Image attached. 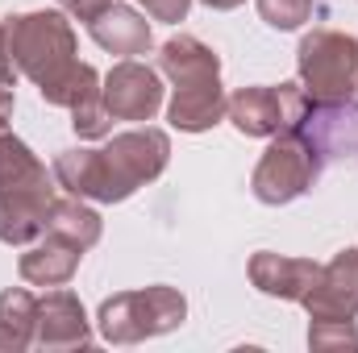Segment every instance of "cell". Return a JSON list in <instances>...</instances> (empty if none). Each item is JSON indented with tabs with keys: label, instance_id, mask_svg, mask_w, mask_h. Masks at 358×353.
<instances>
[{
	"label": "cell",
	"instance_id": "19",
	"mask_svg": "<svg viewBox=\"0 0 358 353\" xmlns=\"http://www.w3.org/2000/svg\"><path fill=\"white\" fill-rule=\"evenodd\" d=\"M255 4H259V17L267 21L271 29H279V33H292V29L308 25L313 13H317L313 0H255Z\"/></svg>",
	"mask_w": 358,
	"mask_h": 353
},
{
	"label": "cell",
	"instance_id": "10",
	"mask_svg": "<svg viewBox=\"0 0 358 353\" xmlns=\"http://www.w3.org/2000/svg\"><path fill=\"white\" fill-rule=\"evenodd\" d=\"M321 270L325 266L313 262V258H287V254H275V250H259L250 258V283L271 299L300 303L308 295V287L321 278Z\"/></svg>",
	"mask_w": 358,
	"mask_h": 353
},
{
	"label": "cell",
	"instance_id": "17",
	"mask_svg": "<svg viewBox=\"0 0 358 353\" xmlns=\"http://www.w3.org/2000/svg\"><path fill=\"white\" fill-rule=\"evenodd\" d=\"M0 329L13 337L17 353L34 350V329H38V295L29 287H8L0 291Z\"/></svg>",
	"mask_w": 358,
	"mask_h": 353
},
{
	"label": "cell",
	"instance_id": "21",
	"mask_svg": "<svg viewBox=\"0 0 358 353\" xmlns=\"http://www.w3.org/2000/svg\"><path fill=\"white\" fill-rule=\"evenodd\" d=\"M325 274H329L334 283H342L350 295H358V246H346L342 254H334V258L325 262Z\"/></svg>",
	"mask_w": 358,
	"mask_h": 353
},
{
	"label": "cell",
	"instance_id": "4",
	"mask_svg": "<svg viewBox=\"0 0 358 353\" xmlns=\"http://www.w3.org/2000/svg\"><path fill=\"white\" fill-rule=\"evenodd\" d=\"M296 71L313 104L321 108L350 104V96L358 91V33H342V29L304 33L296 50Z\"/></svg>",
	"mask_w": 358,
	"mask_h": 353
},
{
	"label": "cell",
	"instance_id": "3",
	"mask_svg": "<svg viewBox=\"0 0 358 353\" xmlns=\"http://www.w3.org/2000/svg\"><path fill=\"white\" fill-rule=\"evenodd\" d=\"M183 320H187V299L167 283H155L142 291H117L96 312V329L108 345H138V341L176 333Z\"/></svg>",
	"mask_w": 358,
	"mask_h": 353
},
{
	"label": "cell",
	"instance_id": "23",
	"mask_svg": "<svg viewBox=\"0 0 358 353\" xmlns=\"http://www.w3.org/2000/svg\"><path fill=\"white\" fill-rule=\"evenodd\" d=\"M59 4H63V13H71L76 21H84V25H88L92 17H100L113 0H59Z\"/></svg>",
	"mask_w": 358,
	"mask_h": 353
},
{
	"label": "cell",
	"instance_id": "26",
	"mask_svg": "<svg viewBox=\"0 0 358 353\" xmlns=\"http://www.w3.org/2000/svg\"><path fill=\"white\" fill-rule=\"evenodd\" d=\"M200 4H208V8H217V13H229V8H242L246 0H200Z\"/></svg>",
	"mask_w": 358,
	"mask_h": 353
},
{
	"label": "cell",
	"instance_id": "22",
	"mask_svg": "<svg viewBox=\"0 0 358 353\" xmlns=\"http://www.w3.org/2000/svg\"><path fill=\"white\" fill-rule=\"evenodd\" d=\"M138 4L150 13V21H163V25H179L192 8V0H138Z\"/></svg>",
	"mask_w": 358,
	"mask_h": 353
},
{
	"label": "cell",
	"instance_id": "25",
	"mask_svg": "<svg viewBox=\"0 0 358 353\" xmlns=\"http://www.w3.org/2000/svg\"><path fill=\"white\" fill-rule=\"evenodd\" d=\"M13 108H17L13 88H0V133H4V129H8V121H13Z\"/></svg>",
	"mask_w": 358,
	"mask_h": 353
},
{
	"label": "cell",
	"instance_id": "14",
	"mask_svg": "<svg viewBox=\"0 0 358 353\" xmlns=\"http://www.w3.org/2000/svg\"><path fill=\"white\" fill-rule=\"evenodd\" d=\"M159 71L171 84H192V80H204V75H221V54L213 46H204L200 38L179 33V38H167L159 46Z\"/></svg>",
	"mask_w": 358,
	"mask_h": 353
},
{
	"label": "cell",
	"instance_id": "7",
	"mask_svg": "<svg viewBox=\"0 0 358 353\" xmlns=\"http://www.w3.org/2000/svg\"><path fill=\"white\" fill-rule=\"evenodd\" d=\"M104 108L113 112V121H155V112L163 108V80L150 63L138 59H121L108 75H104Z\"/></svg>",
	"mask_w": 358,
	"mask_h": 353
},
{
	"label": "cell",
	"instance_id": "16",
	"mask_svg": "<svg viewBox=\"0 0 358 353\" xmlns=\"http://www.w3.org/2000/svg\"><path fill=\"white\" fill-rule=\"evenodd\" d=\"M46 233H59V237H67L71 246H80V250L88 254L92 246L100 241V233H104V220H100V212L92 208L88 200L67 195V200H55Z\"/></svg>",
	"mask_w": 358,
	"mask_h": 353
},
{
	"label": "cell",
	"instance_id": "1",
	"mask_svg": "<svg viewBox=\"0 0 358 353\" xmlns=\"http://www.w3.org/2000/svg\"><path fill=\"white\" fill-rule=\"evenodd\" d=\"M171 163V137L155 125L125 129L100 150H63L55 158V183L67 195L96 200V204H121L138 187L155 183Z\"/></svg>",
	"mask_w": 358,
	"mask_h": 353
},
{
	"label": "cell",
	"instance_id": "11",
	"mask_svg": "<svg viewBox=\"0 0 358 353\" xmlns=\"http://www.w3.org/2000/svg\"><path fill=\"white\" fill-rule=\"evenodd\" d=\"M88 33L92 42L117 59H138V54H150L155 46V33H150V21L134 8V4H108L100 17L88 21Z\"/></svg>",
	"mask_w": 358,
	"mask_h": 353
},
{
	"label": "cell",
	"instance_id": "15",
	"mask_svg": "<svg viewBox=\"0 0 358 353\" xmlns=\"http://www.w3.org/2000/svg\"><path fill=\"white\" fill-rule=\"evenodd\" d=\"M34 187H55V171H46V163L13 133H0V195L13 191H34Z\"/></svg>",
	"mask_w": 358,
	"mask_h": 353
},
{
	"label": "cell",
	"instance_id": "20",
	"mask_svg": "<svg viewBox=\"0 0 358 353\" xmlns=\"http://www.w3.org/2000/svg\"><path fill=\"white\" fill-rule=\"evenodd\" d=\"M308 350H358V324L355 320H308Z\"/></svg>",
	"mask_w": 358,
	"mask_h": 353
},
{
	"label": "cell",
	"instance_id": "5",
	"mask_svg": "<svg viewBox=\"0 0 358 353\" xmlns=\"http://www.w3.org/2000/svg\"><path fill=\"white\" fill-rule=\"evenodd\" d=\"M317 175H321V146L304 129H287V133H275L271 146L263 150L250 175V191L259 204L279 208V204L300 200L317 183Z\"/></svg>",
	"mask_w": 358,
	"mask_h": 353
},
{
	"label": "cell",
	"instance_id": "24",
	"mask_svg": "<svg viewBox=\"0 0 358 353\" xmlns=\"http://www.w3.org/2000/svg\"><path fill=\"white\" fill-rule=\"evenodd\" d=\"M17 80H21V71L8 63V54H4V42H0V88H17Z\"/></svg>",
	"mask_w": 358,
	"mask_h": 353
},
{
	"label": "cell",
	"instance_id": "6",
	"mask_svg": "<svg viewBox=\"0 0 358 353\" xmlns=\"http://www.w3.org/2000/svg\"><path fill=\"white\" fill-rule=\"evenodd\" d=\"M313 112V96L304 84H263V88H238L229 96L225 121L246 137H275L287 129H300Z\"/></svg>",
	"mask_w": 358,
	"mask_h": 353
},
{
	"label": "cell",
	"instance_id": "18",
	"mask_svg": "<svg viewBox=\"0 0 358 353\" xmlns=\"http://www.w3.org/2000/svg\"><path fill=\"white\" fill-rule=\"evenodd\" d=\"M300 303H304L308 320H358V295H350L342 283H334L325 270Z\"/></svg>",
	"mask_w": 358,
	"mask_h": 353
},
{
	"label": "cell",
	"instance_id": "2",
	"mask_svg": "<svg viewBox=\"0 0 358 353\" xmlns=\"http://www.w3.org/2000/svg\"><path fill=\"white\" fill-rule=\"evenodd\" d=\"M0 42L8 63L34 84L50 88L63 80L80 59H76V29L63 8H38V13H17L0 21Z\"/></svg>",
	"mask_w": 358,
	"mask_h": 353
},
{
	"label": "cell",
	"instance_id": "12",
	"mask_svg": "<svg viewBox=\"0 0 358 353\" xmlns=\"http://www.w3.org/2000/svg\"><path fill=\"white\" fill-rule=\"evenodd\" d=\"M55 187H34V191H13L0 195V241L4 246H34L46 225H50V208H55Z\"/></svg>",
	"mask_w": 358,
	"mask_h": 353
},
{
	"label": "cell",
	"instance_id": "8",
	"mask_svg": "<svg viewBox=\"0 0 358 353\" xmlns=\"http://www.w3.org/2000/svg\"><path fill=\"white\" fill-rule=\"evenodd\" d=\"M92 345V320L80 303L76 291L55 287L38 295V329H34V350L46 353H67V350H88Z\"/></svg>",
	"mask_w": 358,
	"mask_h": 353
},
{
	"label": "cell",
	"instance_id": "13",
	"mask_svg": "<svg viewBox=\"0 0 358 353\" xmlns=\"http://www.w3.org/2000/svg\"><path fill=\"white\" fill-rule=\"evenodd\" d=\"M80 258H84L80 246H71L59 233H42L34 246H25L17 270H21V278L29 287H67L76 278V270H80Z\"/></svg>",
	"mask_w": 358,
	"mask_h": 353
},
{
	"label": "cell",
	"instance_id": "9",
	"mask_svg": "<svg viewBox=\"0 0 358 353\" xmlns=\"http://www.w3.org/2000/svg\"><path fill=\"white\" fill-rule=\"evenodd\" d=\"M225 108H229V96L221 88V75H204V80L171 88L167 121L179 133H208L213 125L225 121Z\"/></svg>",
	"mask_w": 358,
	"mask_h": 353
}]
</instances>
